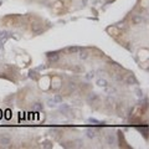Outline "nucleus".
I'll return each instance as SVG.
<instances>
[{
	"label": "nucleus",
	"instance_id": "obj_1",
	"mask_svg": "<svg viewBox=\"0 0 149 149\" xmlns=\"http://www.w3.org/2000/svg\"><path fill=\"white\" fill-rule=\"evenodd\" d=\"M31 33L34 35H40L44 33V27H42V22L40 21H34L31 24Z\"/></svg>",
	"mask_w": 149,
	"mask_h": 149
},
{
	"label": "nucleus",
	"instance_id": "obj_2",
	"mask_svg": "<svg viewBox=\"0 0 149 149\" xmlns=\"http://www.w3.org/2000/svg\"><path fill=\"white\" fill-rule=\"evenodd\" d=\"M100 102H101V100H100V96L97 95V93H95V92L88 93V96H87V103H89L91 106H95V104H98Z\"/></svg>",
	"mask_w": 149,
	"mask_h": 149
},
{
	"label": "nucleus",
	"instance_id": "obj_3",
	"mask_svg": "<svg viewBox=\"0 0 149 149\" xmlns=\"http://www.w3.org/2000/svg\"><path fill=\"white\" fill-rule=\"evenodd\" d=\"M76 89H77V85L74 83V82H68V83L66 85V87L62 89V93L68 96V95H71V93H73Z\"/></svg>",
	"mask_w": 149,
	"mask_h": 149
},
{
	"label": "nucleus",
	"instance_id": "obj_4",
	"mask_svg": "<svg viewBox=\"0 0 149 149\" xmlns=\"http://www.w3.org/2000/svg\"><path fill=\"white\" fill-rule=\"evenodd\" d=\"M144 21V18H143V15H139V14H137V15H133L132 19H131V22L133 25H135V26H138L140 25L142 22Z\"/></svg>",
	"mask_w": 149,
	"mask_h": 149
},
{
	"label": "nucleus",
	"instance_id": "obj_5",
	"mask_svg": "<svg viewBox=\"0 0 149 149\" xmlns=\"http://www.w3.org/2000/svg\"><path fill=\"white\" fill-rule=\"evenodd\" d=\"M60 55H58V52H49L47 54V58L49 61L51 62V64H56V62L60 61Z\"/></svg>",
	"mask_w": 149,
	"mask_h": 149
},
{
	"label": "nucleus",
	"instance_id": "obj_6",
	"mask_svg": "<svg viewBox=\"0 0 149 149\" xmlns=\"http://www.w3.org/2000/svg\"><path fill=\"white\" fill-rule=\"evenodd\" d=\"M123 81H124L127 85H138V81H137V78L134 77V74H132V73L128 74V76L125 77Z\"/></svg>",
	"mask_w": 149,
	"mask_h": 149
},
{
	"label": "nucleus",
	"instance_id": "obj_7",
	"mask_svg": "<svg viewBox=\"0 0 149 149\" xmlns=\"http://www.w3.org/2000/svg\"><path fill=\"white\" fill-rule=\"evenodd\" d=\"M78 57H80V60H87V58L89 57V50L87 49H83V47H81L80 50V55H78Z\"/></svg>",
	"mask_w": 149,
	"mask_h": 149
},
{
	"label": "nucleus",
	"instance_id": "obj_8",
	"mask_svg": "<svg viewBox=\"0 0 149 149\" xmlns=\"http://www.w3.org/2000/svg\"><path fill=\"white\" fill-rule=\"evenodd\" d=\"M10 142H11V138L7 134H3L0 137V144L1 146H7V144H10Z\"/></svg>",
	"mask_w": 149,
	"mask_h": 149
},
{
	"label": "nucleus",
	"instance_id": "obj_9",
	"mask_svg": "<svg viewBox=\"0 0 149 149\" xmlns=\"http://www.w3.org/2000/svg\"><path fill=\"white\" fill-rule=\"evenodd\" d=\"M86 135H87V138H89V139H95L97 137V131L95 128H89V129H87V132H86Z\"/></svg>",
	"mask_w": 149,
	"mask_h": 149
},
{
	"label": "nucleus",
	"instance_id": "obj_10",
	"mask_svg": "<svg viewBox=\"0 0 149 149\" xmlns=\"http://www.w3.org/2000/svg\"><path fill=\"white\" fill-rule=\"evenodd\" d=\"M106 142H107V144H109V146L116 144V142H117L116 135L114 134H107V137H106Z\"/></svg>",
	"mask_w": 149,
	"mask_h": 149
},
{
	"label": "nucleus",
	"instance_id": "obj_11",
	"mask_svg": "<svg viewBox=\"0 0 149 149\" xmlns=\"http://www.w3.org/2000/svg\"><path fill=\"white\" fill-rule=\"evenodd\" d=\"M81 47H78V46H70V47H67V52L71 54V55H76L80 52Z\"/></svg>",
	"mask_w": 149,
	"mask_h": 149
},
{
	"label": "nucleus",
	"instance_id": "obj_12",
	"mask_svg": "<svg viewBox=\"0 0 149 149\" xmlns=\"http://www.w3.org/2000/svg\"><path fill=\"white\" fill-rule=\"evenodd\" d=\"M97 86H100V87H107L108 82H107V80H104V78H98V80H97Z\"/></svg>",
	"mask_w": 149,
	"mask_h": 149
},
{
	"label": "nucleus",
	"instance_id": "obj_13",
	"mask_svg": "<svg viewBox=\"0 0 149 149\" xmlns=\"http://www.w3.org/2000/svg\"><path fill=\"white\" fill-rule=\"evenodd\" d=\"M60 111L64 113V114H67V113L71 111V109H70V106L68 104H61V107H60Z\"/></svg>",
	"mask_w": 149,
	"mask_h": 149
},
{
	"label": "nucleus",
	"instance_id": "obj_14",
	"mask_svg": "<svg viewBox=\"0 0 149 149\" xmlns=\"http://www.w3.org/2000/svg\"><path fill=\"white\" fill-rule=\"evenodd\" d=\"M114 78H116V81L122 82V81L124 80V74H123V73H121V72H117V73H116V76H114Z\"/></svg>",
	"mask_w": 149,
	"mask_h": 149
},
{
	"label": "nucleus",
	"instance_id": "obj_15",
	"mask_svg": "<svg viewBox=\"0 0 149 149\" xmlns=\"http://www.w3.org/2000/svg\"><path fill=\"white\" fill-rule=\"evenodd\" d=\"M73 71H74V72H83V71H85V68H83V66L76 65V66L73 67Z\"/></svg>",
	"mask_w": 149,
	"mask_h": 149
},
{
	"label": "nucleus",
	"instance_id": "obj_16",
	"mask_svg": "<svg viewBox=\"0 0 149 149\" xmlns=\"http://www.w3.org/2000/svg\"><path fill=\"white\" fill-rule=\"evenodd\" d=\"M29 76H30L31 78H33V80H37V78H39V76H37V72H36V71H30Z\"/></svg>",
	"mask_w": 149,
	"mask_h": 149
},
{
	"label": "nucleus",
	"instance_id": "obj_17",
	"mask_svg": "<svg viewBox=\"0 0 149 149\" xmlns=\"http://www.w3.org/2000/svg\"><path fill=\"white\" fill-rule=\"evenodd\" d=\"M52 100L55 101V103H61V102H62V97H61L60 95H56Z\"/></svg>",
	"mask_w": 149,
	"mask_h": 149
},
{
	"label": "nucleus",
	"instance_id": "obj_18",
	"mask_svg": "<svg viewBox=\"0 0 149 149\" xmlns=\"http://www.w3.org/2000/svg\"><path fill=\"white\" fill-rule=\"evenodd\" d=\"M34 109H42V103H40V102H36V103L34 104Z\"/></svg>",
	"mask_w": 149,
	"mask_h": 149
},
{
	"label": "nucleus",
	"instance_id": "obj_19",
	"mask_svg": "<svg viewBox=\"0 0 149 149\" xmlns=\"http://www.w3.org/2000/svg\"><path fill=\"white\" fill-rule=\"evenodd\" d=\"M86 77H87V80H92V78L95 77V71L88 72V73H87V76H86Z\"/></svg>",
	"mask_w": 149,
	"mask_h": 149
},
{
	"label": "nucleus",
	"instance_id": "obj_20",
	"mask_svg": "<svg viewBox=\"0 0 149 149\" xmlns=\"http://www.w3.org/2000/svg\"><path fill=\"white\" fill-rule=\"evenodd\" d=\"M47 104H49V107H55V106H56V103H55L54 100H49L47 101Z\"/></svg>",
	"mask_w": 149,
	"mask_h": 149
},
{
	"label": "nucleus",
	"instance_id": "obj_21",
	"mask_svg": "<svg viewBox=\"0 0 149 149\" xmlns=\"http://www.w3.org/2000/svg\"><path fill=\"white\" fill-rule=\"evenodd\" d=\"M52 147V144H50V142H45L44 143V148H51Z\"/></svg>",
	"mask_w": 149,
	"mask_h": 149
},
{
	"label": "nucleus",
	"instance_id": "obj_22",
	"mask_svg": "<svg viewBox=\"0 0 149 149\" xmlns=\"http://www.w3.org/2000/svg\"><path fill=\"white\" fill-rule=\"evenodd\" d=\"M137 93H138V96H139V97H142V96H143V92L140 91V89H137Z\"/></svg>",
	"mask_w": 149,
	"mask_h": 149
},
{
	"label": "nucleus",
	"instance_id": "obj_23",
	"mask_svg": "<svg viewBox=\"0 0 149 149\" xmlns=\"http://www.w3.org/2000/svg\"><path fill=\"white\" fill-rule=\"evenodd\" d=\"M0 4H1V1H0Z\"/></svg>",
	"mask_w": 149,
	"mask_h": 149
}]
</instances>
